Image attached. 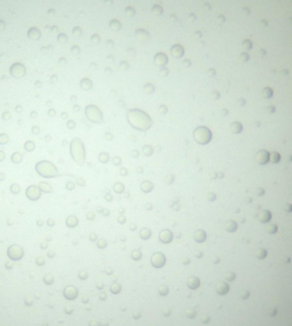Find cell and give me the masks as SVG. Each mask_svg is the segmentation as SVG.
<instances>
[{
  "label": "cell",
  "instance_id": "cell-1",
  "mask_svg": "<svg viewBox=\"0 0 292 326\" xmlns=\"http://www.w3.org/2000/svg\"><path fill=\"white\" fill-rule=\"evenodd\" d=\"M7 254L12 260H20V259H22L24 252H23V249L20 246V245L14 244V245H12V246L8 247Z\"/></svg>",
  "mask_w": 292,
  "mask_h": 326
},
{
  "label": "cell",
  "instance_id": "cell-2",
  "mask_svg": "<svg viewBox=\"0 0 292 326\" xmlns=\"http://www.w3.org/2000/svg\"><path fill=\"white\" fill-rule=\"evenodd\" d=\"M41 190H40V188L38 187V186H35V185H31V186H29V187L26 188V192H25V195H26V197L29 198V200H31V201H38L40 198V196H41Z\"/></svg>",
  "mask_w": 292,
  "mask_h": 326
},
{
  "label": "cell",
  "instance_id": "cell-3",
  "mask_svg": "<svg viewBox=\"0 0 292 326\" xmlns=\"http://www.w3.org/2000/svg\"><path fill=\"white\" fill-rule=\"evenodd\" d=\"M42 163H43V166H45V167H49V168H50V172H45L46 169H45V170H43V169H40V170H38V172H39L40 176H42V177H46V178H50V177L58 176L57 169L55 168L54 166H53L52 162H48V161H42ZM47 171H48V169H47Z\"/></svg>",
  "mask_w": 292,
  "mask_h": 326
},
{
  "label": "cell",
  "instance_id": "cell-4",
  "mask_svg": "<svg viewBox=\"0 0 292 326\" xmlns=\"http://www.w3.org/2000/svg\"><path fill=\"white\" fill-rule=\"evenodd\" d=\"M78 295V290L74 286H67L64 290V296L67 300H73Z\"/></svg>",
  "mask_w": 292,
  "mask_h": 326
},
{
  "label": "cell",
  "instance_id": "cell-5",
  "mask_svg": "<svg viewBox=\"0 0 292 326\" xmlns=\"http://www.w3.org/2000/svg\"><path fill=\"white\" fill-rule=\"evenodd\" d=\"M166 262V259H164V255L162 253H155L152 258V263L154 264L155 267H162Z\"/></svg>",
  "mask_w": 292,
  "mask_h": 326
},
{
  "label": "cell",
  "instance_id": "cell-6",
  "mask_svg": "<svg viewBox=\"0 0 292 326\" xmlns=\"http://www.w3.org/2000/svg\"><path fill=\"white\" fill-rule=\"evenodd\" d=\"M160 240L163 243L171 242V240H172V234H171V232H169V230H163V232L160 234Z\"/></svg>",
  "mask_w": 292,
  "mask_h": 326
},
{
  "label": "cell",
  "instance_id": "cell-7",
  "mask_svg": "<svg viewBox=\"0 0 292 326\" xmlns=\"http://www.w3.org/2000/svg\"><path fill=\"white\" fill-rule=\"evenodd\" d=\"M38 187L40 188V190H41L42 193H46V194H49V193L53 192V187L50 186V184L46 183V181H41Z\"/></svg>",
  "mask_w": 292,
  "mask_h": 326
},
{
  "label": "cell",
  "instance_id": "cell-8",
  "mask_svg": "<svg viewBox=\"0 0 292 326\" xmlns=\"http://www.w3.org/2000/svg\"><path fill=\"white\" fill-rule=\"evenodd\" d=\"M78 222H79V220H78V218L75 215H69L66 218V226L70 228L75 227L78 225Z\"/></svg>",
  "mask_w": 292,
  "mask_h": 326
},
{
  "label": "cell",
  "instance_id": "cell-9",
  "mask_svg": "<svg viewBox=\"0 0 292 326\" xmlns=\"http://www.w3.org/2000/svg\"><path fill=\"white\" fill-rule=\"evenodd\" d=\"M10 160H12V162L14 163V164H18V163H21L23 161L22 153H20V152H14V153L12 154V156H10Z\"/></svg>",
  "mask_w": 292,
  "mask_h": 326
},
{
  "label": "cell",
  "instance_id": "cell-10",
  "mask_svg": "<svg viewBox=\"0 0 292 326\" xmlns=\"http://www.w3.org/2000/svg\"><path fill=\"white\" fill-rule=\"evenodd\" d=\"M268 158H269V155H268L267 152L261 151V152H259V153H258V161H259L261 164H265V163H267Z\"/></svg>",
  "mask_w": 292,
  "mask_h": 326
},
{
  "label": "cell",
  "instance_id": "cell-11",
  "mask_svg": "<svg viewBox=\"0 0 292 326\" xmlns=\"http://www.w3.org/2000/svg\"><path fill=\"white\" fill-rule=\"evenodd\" d=\"M187 285L191 287V289H196V287H199V285H200V281H199V278H196V277H191L187 282Z\"/></svg>",
  "mask_w": 292,
  "mask_h": 326
},
{
  "label": "cell",
  "instance_id": "cell-12",
  "mask_svg": "<svg viewBox=\"0 0 292 326\" xmlns=\"http://www.w3.org/2000/svg\"><path fill=\"white\" fill-rule=\"evenodd\" d=\"M228 291V285L226 283H219L217 286V292L219 294H225Z\"/></svg>",
  "mask_w": 292,
  "mask_h": 326
},
{
  "label": "cell",
  "instance_id": "cell-13",
  "mask_svg": "<svg viewBox=\"0 0 292 326\" xmlns=\"http://www.w3.org/2000/svg\"><path fill=\"white\" fill-rule=\"evenodd\" d=\"M24 149L26 152H33L35 149V144L32 140H27L24 144Z\"/></svg>",
  "mask_w": 292,
  "mask_h": 326
},
{
  "label": "cell",
  "instance_id": "cell-14",
  "mask_svg": "<svg viewBox=\"0 0 292 326\" xmlns=\"http://www.w3.org/2000/svg\"><path fill=\"white\" fill-rule=\"evenodd\" d=\"M259 219L261 220L262 222H267L268 220H270V213L268 212V211H262L259 214Z\"/></svg>",
  "mask_w": 292,
  "mask_h": 326
},
{
  "label": "cell",
  "instance_id": "cell-15",
  "mask_svg": "<svg viewBox=\"0 0 292 326\" xmlns=\"http://www.w3.org/2000/svg\"><path fill=\"white\" fill-rule=\"evenodd\" d=\"M9 190L13 193V194H15V195H17V194H20V192H21V186L18 185V184L14 183V184H12V185H10Z\"/></svg>",
  "mask_w": 292,
  "mask_h": 326
},
{
  "label": "cell",
  "instance_id": "cell-16",
  "mask_svg": "<svg viewBox=\"0 0 292 326\" xmlns=\"http://www.w3.org/2000/svg\"><path fill=\"white\" fill-rule=\"evenodd\" d=\"M195 240L198 241V242H203V241L206 240V234H204V232H202V230L196 232L195 233Z\"/></svg>",
  "mask_w": 292,
  "mask_h": 326
},
{
  "label": "cell",
  "instance_id": "cell-17",
  "mask_svg": "<svg viewBox=\"0 0 292 326\" xmlns=\"http://www.w3.org/2000/svg\"><path fill=\"white\" fill-rule=\"evenodd\" d=\"M9 141V137L7 133H0V145H6Z\"/></svg>",
  "mask_w": 292,
  "mask_h": 326
},
{
  "label": "cell",
  "instance_id": "cell-18",
  "mask_svg": "<svg viewBox=\"0 0 292 326\" xmlns=\"http://www.w3.org/2000/svg\"><path fill=\"white\" fill-rule=\"evenodd\" d=\"M98 160L101 161L102 163H107V161L110 160V156L107 153H101L98 155Z\"/></svg>",
  "mask_w": 292,
  "mask_h": 326
},
{
  "label": "cell",
  "instance_id": "cell-19",
  "mask_svg": "<svg viewBox=\"0 0 292 326\" xmlns=\"http://www.w3.org/2000/svg\"><path fill=\"white\" fill-rule=\"evenodd\" d=\"M114 190H115V193L120 194V193H122L124 190V186L122 185L121 183H116L115 185H114Z\"/></svg>",
  "mask_w": 292,
  "mask_h": 326
},
{
  "label": "cell",
  "instance_id": "cell-20",
  "mask_svg": "<svg viewBox=\"0 0 292 326\" xmlns=\"http://www.w3.org/2000/svg\"><path fill=\"white\" fill-rule=\"evenodd\" d=\"M226 228H227L228 232H234L236 229V224L234 221H228L227 225H226Z\"/></svg>",
  "mask_w": 292,
  "mask_h": 326
},
{
  "label": "cell",
  "instance_id": "cell-21",
  "mask_svg": "<svg viewBox=\"0 0 292 326\" xmlns=\"http://www.w3.org/2000/svg\"><path fill=\"white\" fill-rule=\"evenodd\" d=\"M81 87L83 89H86V90H88V89L91 87V83H90V81L88 79H84V80H82L81 81Z\"/></svg>",
  "mask_w": 292,
  "mask_h": 326
},
{
  "label": "cell",
  "instance_id": "cell-22",
  "mask_svg": "<svg viewBox=\"0 0 292 326\" xmlns=\"http://www.w3.org/2000/svg\"><path fill=\"white\" fill-rule=\"evenodd\" d=\"M65 188H66L67 190H74V188H75V183L74 181H67L66 184H65Z\"/></svg>",
  "mask_w": 292,
  "mask_h": 326
},
{
  "label": "cell",
  "instance_id": "cell-23",
  "mask_svg": "<svg viewBox=\"0 0 292 326\" xmlns=\"http://www.w3.org/2000/svg\"><path fill=\"white\" fill-rule=\"evenodd\" d=\"M152 187H153V186H152V184H150V183H146V181H145V183L143 184V185H141V189H143L144 192H146V193H147V192H150V190L152 189Z\"/></svg>",
  "mask_w": 292,
  "mask_h": 326
},
{
  "label": "cell",
  "instance_id": "cell-24",
  "mask_svg": "<svg viewBox=\"0 0 292 326\" xmlns=\"http://www.w3.org/2000/svg\"><path fill=\"white\" fill-rule=\"evenodd\" d=\"M75 185L80 186V187H83V186L86 185V180H84L83 178L77 177V178H75Z\"/></svg>",
  "mask_w": 292,
  "mask_h": 326
},
{
  "label": "cell",
  "instance_id": "cell-25",
  "mask_svg": "<svg viewBox=\"0 0 292 326\" xmlns=\"http://www.w3.org/2000/svg\"><path fill=\"white\" fill-rule=\"evenodd\" d=\"M43 282H45L46 284L50 285V284H53V282H54V277L50 276V275H47V276L43 277Z\"/></svg>",
  "mask_w": 292,
  "mask_h": 326
},
{
  "label": "cell",
  "instance_id": "cell-26",
  "mask_svg": "<svg viewBox=\"0 0 292 326\" xmlns=\"http://www.w3.org/2000/svg\"><path fill=\"white\" fill-rule=\"evenodd\" d=\"M120 290H121V287H120L119 284H113L111 286V291L113 292V293H119Z\"/></svg>",
  "mask_w": 292,
  "mask_h": 326
},
{
  "label": "cell",
  "instance_id": "cell-27",
  "mask_svg": "<svg viewBox=\"0 0 292 326\" xmlns=\"http://www.w3.org/2000/svg\"><path fill=\"white\" fill-rule=\"evenodd\" d=\"M66 127L72 130V129L75 128V122L73 121V120H69V121H67V123H66Z\"/></svg>",
  "mask_w": 292,
  "mask_h": 326
},
{
  "label": "cell",
  "instance_id": "cell-28",
  "mask_svg": "<svg viewBox=\"0 0 292 326\" xmlns=\"http://www.w3.org/2000/svg\"><path fill=\"white\" fill-rule=\"evenodd\" d=\"M31 132H32L33 135H39L40 133V128L38 126H33L32 129H31Z\"/></svg>",
  "mask_w": 292,
  "mask_h": 326
},
{
  "label": "cell",
  "instance_id": "cell-29",
  "mask_svg": "<svg viewBox=\"0 0 292 326\" xmlns=\"http://www.w3.org/2000/svg\"><path fill=\"white\" fill-rule=\"evenodd\" d=\"M140 257H141V253L139 251H134L132 252V258H134L135 260L140 259Z\"/></svg>",
  "mask_w": 292,
  "mask_h": 326
},
{
  "label": "cell",
  "instance_id": "cell-30",
  "mask_svg": "<svg viewBox=\"0 0 292 326\" xmlns=\"http://www.w3.org/2000/svg\"><path fill=\"white\" fill-rule=\"evenodd\" d=\"M140 235H141V237H143V238H147V237L151 235V232H150L149 229H144L143 232H141Z\"/></svg>",
  "mask_w": 292,
  "mask_h": 326
},
{
  "label": "cell",
  "instance_id": "cell-31",
  "mask_svg": "<svg viewBox=\"0 0 292 326\" xmlns=\"http://www.w3.org/2000/svg\"><path fill=\"white\" fill-rule=\"evenodd\" d=\"M35 262H37L38 266H43V264H45V259H43L42 257H39V258H37Z\"/></svg>",
  "mask_w": 292,
  "mask_h": 326
},
{
  "label": "cell",
  "instance_id": "cell-32",
  "mask_svg": "<svg viewBox=\"0 0 292 326\" xmlns=\"http://www.w3.org/2000/svg\"><path fill=\"white\" fill-rule=\"evenodd\" d=\"M97 245H98V247H101V249H104V247L106 246V242H105L104 240H99L98 242H97Z\"/></svg>",
  "mask_w": 292,
  "mask_h": 326
},
{
  "label": "cell",
  "instance_id": "cell-33",
  "mask_svg": "<svg viewBox=\"0 0 292 326\" xmlns=\"http://www.w3.org/2000/svg\"><path fill=\"white\" fill-rule=\"evenodd\" d=\"M87 277H88V274H87L84 270H81V271L79 273V278L80 279H86Z\"/></svg>",
  "mask_w": 292,
  "mask_h": 326
},
{
  "label": "cell",
  "instance_id": "cell-34",
  "mask_svg": "<svg viewBox=\"0 0 292 326\" xmlns=\"http://www.w3.org/2000/svg\"><path fill=\"white\" fill-rule=\"evenodd\" d=\"M55 224H56V222H55V220L53 219V218H49V219L47 220V225L49 226V227H53V226H55Z\"/></svg>",
  "mask_w": 292,
  "mask_h": 326
},
{
  "label": "cell",
  "instance_id": "cell-35",
  "mask_svg": "<svg viewBox=\"0 0 292 326\" xmlns=\"http://www.w3.org/2000/svg\"><path fill=\"white\" fill-rule=\"evenodd\" d=\"M277 161H280V155L277 153H273V162L276 163Z\"/></svg>",
  "mask_w": 292,
  "mask_h": 326
},
{
  "label": "cell",
  "instance_id": "cell-36",
  "mask_svg": "<svg viewBox=\"0 0 292 326\" xmlns=\"http://www.w3.org/2000/svg\"><path fill=\"white\" fill-rule=\"evenodd\" d=\"M113 163L115 164V166H119V164H121V158L118 157V156H115V157L113 158Z\"/></svg>",
  "mask_w": 292,
  "mask_h": 326
},
{
  "label": "cell",
  "instance_id": "cell-37",
  "mask_svg": "<svg viewBox=\"0 0 292 326\" xmlns=\"http://www.w3.org/2000/svg\"><path fill=\"white\" fill-rule=\"evenodd\" d=\"M3 119L5 120V121L9 120V119H10V113H9V112H5V113L3 114Z\"/></svg>",
  "mask_w": 292,
  "mask_h": 326
},
{
  "label": "cell",
  "instance_id": "cell-38",
  "mask_svg": "<svg viewBox=\"0 0 292 326\" xmlns=\"http://www.w3.org/2000/svg\"><path fill=\"white\" fill-rule=\"evenodd\" d=\"M5 158H6V154H5V152H4V151H0V162H3V161H5Z\"/></svg>",
  "mask_w": 292,
  "mask_h": 326
},
{
  "label": "cell",
  "instance_id": "cell-39",
  "mask_svg": "<svg viewBox=\"0 0 292 326\" xmlns=\"http://www.w3.org/2000/svg\"><path fill=\"white\" fill-rule=\"evenodd\" d=\"M87 219H89V220L95 219V213H92V212H88V213H87Z\"/></svg>",
  "mask_w": 292,
  "mask_h": 326
},
{
  "label": "cell",
  "instance_id": "cell-40",
  "mask_svg": "<svg viewBox=\"0 0 292 326\" xmlns=\"http://www.w3.org/2000/svg\"><path fill=\"white\" fill-rule=\"evenodd\" d=\"M55 114H56V111H55L54 108H50L49 111H48V115L49 116H54Z\"/></svg>",
  "mask_w": 292,
  "mask_h": 326
},
{
  "label": "cell",
  "instance_id": "cell-41",
  "mask_svg": "<svg viewBox=\"0 0 292 326\" xmlns=\"http://www.w3.org/2000/svg\"><path fill=\"white\" fill-rule=\"evenodd\" d=\"M45 141L46 143H50V141H52V136H50V135H46L45 136Z\"/></svg>",
  "mask_w": 292,
  "mask_h": 326
},
{
  "label": "cell",
  "instance_id": "cell-42",
  "mask_svg": "<svg viewBox=\"0 0 292 326\" xmlns=\"http://www.w3.org/2000/svg\"><path fill=\"white\" fill-rule=\"evenodd\" d=\"M6 180V175L4 172H0V181H5Z\"/></svg>",
  "mask_w": 292,
  "mask_h": 326
},
{
  "label": "cell",
  "instance_id": "cell-43",
  "mask_svg": "<svg viewBox=\"0 0 292 326\" xmlns=\"http://www.w3.org/2000/svg\"><path fill=\"white\" fill-rule=\"evenodd\" d=\"M89 238H90V240H91V241H96V238H97V236H96V234H94V233H92V234H90V236H89Z\"/></svg>",
  "mask_w": 292,
  "mask_h": 326
},
{
  "label": "cell",
  "instance_id": "cell-44",
  "mask_svg": "<svg viewBox=\"0 0 292 326\" xmlns=\"http://www.w3.org/2000/svg\"><path fill=\"white\" fill-rule=\"evenodd\" d=\"M120 173H121L122 176H127V175H128V172H127V169H121V170H120Z\"/></svg>",
  "mask_w": 292,
  "mask_h": 326
},
{
  "label": "cell",
  "instance_id": "cell-45",
  "mask_svg": "<svg viewBox=\"0 0 292 326\" xmlns=\"http://www.w3.org/2000/svg\"><path fill=\"white\" fill-rule=\"evenodd\" d=\"M105 136H106V139H109V140H111V139L113 138L112 133H110V132H106V135H105Z\"/></svg>",
  "mask_w": 292,
  "mask_h": 326
},
{
  "label": "cell",
  "instance_id": "cell-46",
  "mask_svg": "<svg viewBox=\"0 0 292 326\" xmlns=\"http://www.w3.org/2000/svg\"><path fill=\"white\" fill-rule=\"evenodd\" d=\"M105 198H106V201H112V198L113 197H112L111 194H106V195H105Z\"/></svg>",
  "mask_w": 292,
  "mask_h": 326
},
{
  "label": "cell",
  "instance_id": "cell-47",
  "mask_svg": "<svg viewBox=\"0 0 292 326\" xmlns=\"http://www.w3.org/2000/svg\"><path fill=\"white\" fill-rule=\"evenodd\" d=\"M48 257H49V258H54L55 257V252L54 251H49V252H48Z\"/></svg>",
  "mask_w": 292,
  "mask_h": 326
},
{
  "label": "cell",
  "instance_id": "cell-48",
  "mask_svg": "<svg viewBox=\"0 0 292 326\" xmlns=\"http://www.w3.org/2000/svg\"><path fill=\"white\" fill-rule=\"evenodd\" d=\"M37 116H38V113H37V112H32V113H31V118H32V119H35Z\"/></svg>",
  "mask_w": 292,
  "mask_h": 326
},
{
  "label": "cell",
  "instance_id": "cell-49",
  "mask_svg": "<svg viewBox=\"0 0 292 326\" xmlns=\"http://www.w3.org/2000/svg\"><path fill=\"white\" fill-rule=\"evenodd\" d=\"M47 247H48L47 243H45V242H43V243H41V249H47Z\"/></svg>",
  "mask_w": 292,
  "mask_h": 326
},
{
  "label": "cell",
  "instance_id": "cell-50",
  "mask_svg": "<svg viewBox=\"0 0 292 326\" xmlns=\"http://www.w3.org/2000/svg\"><path fill=\"white\" fill-rule=\"evenodd\" d=\"M67 144H69V141H67L66 139H63V141H62V145H63V146H67Z\"/></svg>",
  "mask_w": 292,
  "mask_h": 326
},
{
  "label": "cell",
  "instance_id": "cell-51",
  "mask_svg": "<svg viewBox=\"0 0 292 326\" xmlns=\"http://www.w3.org/2000/svg\"><path fill=\"white\" fill-rule=\"evenodd\" d=\"M37 224H38V225H39V226H42V225H43V220L39 219V220H38V221H37Z\"/></svg>",
  "mask_w": 292,
  "mask_h": 326
},
{
  "label": "cell",
  "instance_id": "cell-52",
  "mask_svg": "<svg viewBox=\"0 0 292 326\" xmlns=\"http://www.w3.org/2000/svg\"><path fill=\"white\" fill-rule=\"evenodd\" d=\"M161 293H162V294H166V293H167V287H162Z\"/></svg>",
  "mask_w": 292,
  "mask_h": 326
},
{
  "label": "cell",
  "instance_id": "cell-53",
  "mask_svg": "<svg viewBox=\"0 0 292 326\" xmlns=\"http://www.w3.org/2000/svg\"><path fill=\"white\" fill-rule=\"evenodd\" d=\"M285 210H286V211H291L292 210L291 205H289V206H287V205H285Z\"/></svg>",
  "mask_w": 292,
  "mask_h": 326
},
{
  "label": "cell",
  "instance_id": "cell-54",
  "mask_svg": "<svg viewBox=\"0 0 292 326\" xmlns=\"http://www.w3.org/2000/svg\"><path fill=\"white\" fill-rule=\"evenodd\" d=\"M62 118L63 119H66L67 118V113H66V112H63V113H62Z\"/></svg>",
  "mask_w": 292,
  "mask_h": 326
},
{
  "label": "cell",
  "instance_id": "cell-55",
  "mask_svg": "<svg viewBox=\"0 0 292 326\" xmlns=\"http://www.w3.org/2000/svg\"><path fill=\"white\" fill-rule=\"evenodd\" d=\"M89 326H98V324H97L96 321H91V323L89 324Z\"/></svg>",
  "mask_w": 292,
  "mask_h": 326
},
{
  "label": "cell",
  "instance_id": "cell-56",
  "mask_svg": "<svg viewBox=\"0 0 292 326\" xmlns=\"http://www.w3.org/2000/svg\"><path fill=\"white\" fill-rule=\"evenodd\" d=\"M12 267H13L12 263H9V262H7V263H6V268H12Z\"/></svg>",
  "mask_w": 292,
  "mask_h": 326
},
{
  "label": "cell",
  "instance_id": "cell-57",
  "mask_svg": "<svg viewBox=\"0 0 292 326\" xmlns=\"http://www.w3.org/2000/svg\"><path fill=\"white\" fill-rule=\"evenodd\" d=\"M124 220H126V219H124V217H120L119 218V221L120 222H124Z\"/></svg>",
  "mask_w": 292,
  "mask_h": 326
},
{
  "label": "cell",
  "instance_id": "cell-58",
  "mask_svg": "<svg viewBox=\"0 0 292 326\" xmlns=\"http://www.w3.org/2000/svg\"><path fill=\"white\" fill-rule=\"evenodd\" d=\"M16 111H17V112H22V106H17V107H16Z\"/></svg>",
  "mask_w": 292,
  "mask_h": 326
},
{
  "label": "cell",
  "instance_id": "cell-59",
  "mask_svg": "<svg viewBox=\"0 0 292 326\" xmlns=\"http://www.w3.org/2000/svg\"><path fill=\"white\" fill-rule=\"evenodd\" d=\"M74 111H75V112H79V111H80V107L78 106V105H77V106H74Z\"/></svg>",
  "mask_w": 292,
  "mask_h": 326
},
{
  "label": "cell",
  "instance_id": "cell-60",
  "mask_svg": "<svg viewBox=\"0 0 292 326\" xmlns=\"http://www.w3.org/2000/svg\"><path fill=\"white\" fill-rule=\"evenodd\" d=\"M228 279H234V274H233V275L230 274L229 276H228Z\"/></svg>",
  "mask_w": 292,
  "mask_h": 326
},
{
  "label": "cell",
  "instance_id": "cell-61",
  "mask_svg": "<svg viewBox=\"0 0 292 326\" xmlns=\"http://www.w3.org/2000/svg\"><path fill=\"white\" fill-rule=\"evenodd\" d=\"M7 224H8V225H12V224H13V221H12V220H8V221H7Z\"/></svg>",
  "mask_w": 292,
  "mask_h": 326
}]
</instances>
